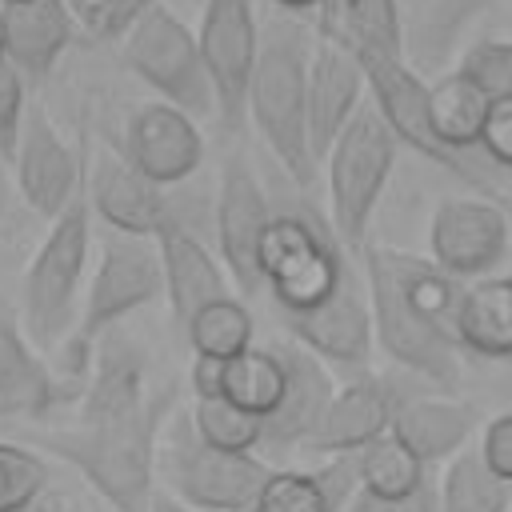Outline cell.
Masks as SVG:
<instances>
[{
    "label": "cell",
    "mask_w": 512,
    "mask_h": 512,
    "mask_svg": "<svg viewBox=\"0 0 512 512\" xmlns=\"http://www.w3.org/2000/svg\"><path fill=\"white\" fill-rule=\"evenodd\" d=\"M276 12H288V16H300V12H320L324 0H268Z\"/></svg>",
    "instance_id": "obj_45"
},
{
    "label": "cell",
    "mask_w": 512,
    "mask_h": 512,
    "mask_svg": "<svg viewBox=\"0 0 512 512\" xmlns=\"http://www.w3.org/2000/svg\"><path fill=\"white\" fill-rule=\"evenodd\" d=\"M480 152L512 176V100H496L488 108V120L480 128Z\"/></svg>",
    "instance_id": "obj_40"
},
{
    "label": "cell",
    "mask_w": 512,
    "mask_h": 512,
    "mask_svg": "<svg viewBox=\"0 0 512 512\" xmlns=\"http://www.w3.org/2000/svg\"><path fill=\"white\" fill-rule=\"evenodd\" d=\"M344 512H440V496H436V484L420 488L416 496H400V500L356 492V496H352V504H348Z\"/></svg>",
    "instance_id": "obj_41"
},
{
    "label": "cell",
    "mask_w": 512,
    "mask_h": 512,
    "mask_svg": "<svg viewBox=\"0 0 512 512\" xmlns=\"http://www.w3.org/2000/svg\"><path fill=\"white\" fill-rule=\"evenodd\" d=\"M416 392H432L428 384H400L392 376H356L344 388H336L316 436L308 440V456L332 460V456H352L364 444L380 440L392 432V420L400 404Z\"/></svg>",
    "instance_id": "obj_14"
},
{
    "label": "cell",
    "mask_w": 512,
    "mask_h": 512,
    "mask_svg": "<svg viewBox=\"0 0 512 512\" xmlns=\"http://www.w3.org/2000/svg\"><path fill=\"white\" fill-rule=\"evenodd\" d=\"M488 4L492 0H420L408 20V64L416 72L440 68L460 48V36Z\"/></svg>",
    "instance_id": "obj_29"
},
{
    "label": "cell",
    "mask_w": 512,
    "mask_h": 512,
    "mask_svg": "<svg viewBox=\"0 0 512 512\" xmlns=\"http://www.w3.org/2000/svg\"><path fill=\"white\" fill-rule=\"evenodd\" d=\"M356 260L368 284L380 352H388V360L412 380L452 396L464 376V352L456 340L464 284L428 256L396 252L372 240Z\"/></svg>",
    "instance_id": "obj_1"
},
{
    "label": "cell",
    "mask_w": 512,
    "mask_h": 512,
    "mask_svg": "<svg viewBox=\"0 0 512 512\" xmlns=\"http://www.w3.org/2000/svg\"><path fill=\"white\" fill-rule=\"evenodd\" d=\"M80 36L92 44H108V40H124L128 28L160 0H64Z\"/></svg>",
    "instance_id": "obj_37"
},
{
    "label": "cell",
    "mask_w": 512,
    "mask_h": 512,
    "mask_svg": "<svg viewBox=\"0 0 512 512\" xmlns=\"http://www.w3.org/2000/svg\"><path fill=\"white\" fill-rule=\"evenodd\" d=\"M156 472L164 488L196 512H248L272 472L256 452H220L192 428L188 408H176L160 432Z\"/></svg>",
    "instance_id": "obj_7"
},
{
    "label": "cell",
    "mask_w": 512,
    "mask_h": 512,
    "mask_svg": "<svg viewBox=\"0 0 512 512\" xmlns=\"http://www.w3.org/2000/svg\"><path fill=\"white\" fill-rule=\"evenodd\" d=\"M272 216H276V204L264 192L260 176L252 172V164L240 152H232L220 168L212 224H216V256L244 296H256L264 288L260 252H264Z\"/></svg>",
    "instance_id": "obj_12"
},
{
    "label": "cell",
    "mask_w": 512,
    "mask_h": 512,
    "mask_svg": "<svg viewBox=\"0 0 512 512\" xmlns=\"http://www.w3.org/2000/svg\"><path fill=\"white\" fill-rule=\"evenodd\" d=\"M320 40L340 44L356 60L408 56V28L400 20V0H324Z\"/></svg>",
    "instance_id": "obj_26"
},
{
    "label": "cell",
    "mask_w": 512,
    "mask_h": 512,
    "mask_svg": "<svg viewBox=\"0 0 512 512\" xmlns=\"http://www.w3.org/2000/svg\"><path fill=\"white\" fill-rule=\"evenodd\" d=\"M364 92H368V76L360 60L332 40H316L312 64H308V140L320 168L332 144L340 140V132L368 104Z\"/></svg>",
    "instance_id": "obj_20"
},
{
    "label": "cell",
    "mask_w": 512,
    "mask_h": 512,
    "mask_svg": "<svg viewBox=\"0 0 512 512\" xmlns=\"http://www.w3.org/2000/svg\"><path fill=\"white\" fill-rule=\"evenodd\" d=\"M0 60H4V12H0Z\"/></svg>",
    "instance_id": "obj_48"
},
{
    "label": "cell",
    "mask_w": 512,
    "mask_h": 512,
    "mask_svg": "<svg viewBox=\"0 0 512 512\" xmlns=\"http://www.w3.org/2000/svg\"><path fill=\"white\" fill-rule=\"evenodd\" d=\"M360 68L368 76L372 104L380 108V116L388 120V128L396 132L400 144H408L424 160H432L444 172H452L456 180H464L476 196L496 200L500 208L512 212L508 172H500L492 160H464L440 144V136L432 128V112H428V84L408 64V56H372V60H360Z\"/></svg>",
    "instance_id": "obj_9"
},
{
    "label": "cell",
    "mask_w": 512,
    "mask_h": 512,
    "mask_svg": "<svg viewBox=\"0 0 512 512\" xmlns=\"http://www.w3.org/2000/svg\"><path fill=\"white\" fill-rule=\"evenodd\" d=\"M24 120H28V80L16 72V64L0 60V152L8 156V164L16 156Z\"/></svg>",
    "instance_id": "obj_38"
},
{
    "label": "cell",
    "mask_w": 512,
    "mask_h": 512,
    "mask_svg": "<svg viewBox=\"0 0 512 512\" xmlns=\"http://www.w3.org/2000/svg\"><path fill=\"white\" fill-rule=\"evenodd\" d=\"M476 452L484 460V468L492 476H500L504 484H512V408L508 412H496L480 424V440H476Z\"/></svg>",
    "instance_id": "obj_39"
},
{
    "label": "cell",
    "mask_w": 512,
    "mask_h": 512,
    "mask_svg": "<svg viewBox=\"0 0 512 512\" xmlns=\"http://www.w3.org/2000/svg\"><path fill=\"white\" fill-rule=\"evenodd\" d=\"M148 512H196V508H188L184 500H176V496H172L168 488H156V496H152Z\"/></svg>",
    "instance_id": "obj_44"
},
{
    "label": "cell",
    "mask_w": 512,
    "mask_h": 512,
    "mask_svg": "<svg viewBox=\"0 0 512 512\" xmlns=\"http://www.w3.org/2000/svg\"><path fill=\"white\" fill-rule=\"evenodd\" d=\"M460 352L484 364L512 360V276H484L464 284L456 312Z\"/></svg>",
    "instance_id": "obj_27"
},
{
    "label": "cell",
    "mask_w": 512,
    "mask_h": 512,
    "mask_svg": "<svg viewBox=\"0 0 512 512\" xmlns=\"http://www.w3.org/2000/svg\"><path fill=\"white\" fill-rule=\"evenodd\" d=\"M8 196H12V188H8V156L0 152V216L8 208Z\"/></svg>",
    "instance_id": "obj_47"
},
{
    "label": "cell",
    "mask_w": 512,
    "mask_h": 512,
    "mask_svg": "<svg viewBox=\"0 0 512 512\" xmlns=\"http://www.w3.org/2000/svg\"><path fill=\"white\" fill-rule=\"evenodd\" d=\"M156 248H160V264H164V296H168V308H172V320L180 332L192 324L196 312L232 296L228 268L208 252V244L192 232V224L184 216L172 220L156 236Z\"/></svg>",
    "instance_id": "obj_21"
},
{
    "label": "cell",
    "mask_w": 512,
    "mask_h": 512,
    "mask_svg": "<svg viewBox=\"0 0 512 512\" xmlns=\"http://www.w3.org/2000/svg\"><path fill=\"white\" fill-rule=\"evenodd\" d=\"M352 268V252L340 244L324 212H316L308 200L276 208L260 252V280L272 292L276 316L320 308L328 296H336Z\"/></svg>",
    "instance_id": "obj_4"
},
{
    "label": "cell",
    "mask_w": 512,
    "mask_h": 512,
    "mask_svg": "<svg viewBox=\"0 0 512 512\" xmlns=\"http://www.w3.org/2000/svg\"><path fill=\"white\" fill-rule=\"evenodd\" d=\"M508 276H512V272H508Z\"/></svg>",
    "instance_id": "obj_50"
},
{
    "label": "cell",
    "mask_w": 512,
    "mask_h": 512,
    "mask_svg": "<svg viewBox=\"0 0 512 512\" xmlns=\"http://www.w3.org/2000/svg\"><path fill=\"white\" fill-rule=\"evenodd\" d=\"M88 204H92V212L112 232L144 236V240H156L172 220H180L172 196L160 184H152L148 176H140L112 148L96 152V160H92V172H88Z\"/></svg>",
    "instance_id": "obj_18"
},
{
    "label": "cell",
    "mask_w": 512,
    "mask_h": 512,
    "mask_svg": "<svg viewBox=\"0 0 512 512\" xmlns=\"http://www.w3.org/2000/svg\"><path fill=\"white\" fill-rule=\"evenodd\" d=\"M456 72L476 84L492 104L512 100V40H476L460 52Z\"/></svg>",
    "instance_id": "obj_36"
},
{
    "label": "cell",
    "mask_w": 512,
    "mask_h": 512,
    "mask_svg": "<svg viewBox=\"0 0 512 512\" xmlns=\"http://www.w3.org/2000/svg\"><path fill=\"white\" fill-rule=\"evenodd\" d=\"M356 492V460L332 456L316 468H272L248 512H344Z\"/></svg>",
    "instance_id": "obj_25"
},
{
    "label": "cell",
    "mask_w": 512,
    "mask_h": 512,
    "mask_svg": "<svg viewBox=\"0 0 512 512\" xmlns=\"http://www.w3.org/2000/svg\"><path fill=\"white\" fill-rule=\"evenodd\" d=\"M124 64L164 96V104L188 112L192 120L216 112V88L204 68L196 32L160 0L152 4L120 44Z\"/></svg>",
    "instance_id": "obj_10"
},
{
    "label": "cell",
    "mask_w": 512,
    "mask_h": 512,
    "mask_svg": "<svg viewBox=\"0 0 512 512\" xmlns=\"http://www.w3.org/2000/svg\"><path fill=\"white\" fill-rule=\"evenodd\" d=\"M0 4H16V0H0Z\"/></svg>",
    "instance_id": "obj_49"
},
{
    "label": "cell",
    "mask_w": 512,
    "mask_h": 512,
    "mask_svg": "<svg viewBox=\"0 0 512 512\" xmlns=\"http://www.w3.org/2000/svg\"><path fill=\"white\" fill-rule=\"evenodd\" d=\"M188 416H192L196 436L204 444L220 448V452H256V448H264V416L244 412L228 396L192 400Z\"/></svg>",
    "instance_id": "obj_34"
},
{
    "label": "cell",
    "mask_w": 512,
    "mask_h": 512,
    "mask_svg": "<svg viewBox=\"0 0 512 512\" xmlns=\"http://www.w3.org/2000/svg\"><path fill=\"white\" fill-rule=\"evenodd\" d=\"M224 396L232 404H240L252 416H272V408L284 396V360L276 352V344L260 348H244L240 356L224 360Z\"/></svg>",
    "instance_id": "obj_31"
},
{
    "label": "cell",
    "mask_w": 512,
    "mask_h": 512,
    "mask_svg": "<svg viewBox=\"0 0 512 512\" xmlns=\"http://www.w3.org/2000/svg\"><path fill=\"white\" fill-rule=\"evenodd\" d=\"M492 100L468 84L456 68L444 72L436 84H428V112H432V128L440 136V144L464 160H488L480 152V128L488 120Z\"/></svg>",
    "instance_id": "obj_28"
},
{
    "label": "cell",
    "mask_w": 512,
    "mask_h": 512,
    "mask_svg": "<svg viewBox=\"0 0 512 512\" xmlns=\"http://www.w3.org/2000/svg\"><path fill=\"white\" fill-rule=\"evenodd\" d=\"M188 384H192V400L224 396V360H212V356H192Z\"/></svg>",
    "instance_id": "obj_42"
},
{
    "label": "cell",
    "mask_w": 512,
    "mask_h": 512,
    "mask_svg": "<svg viewBox=\"0 0 512 512\" xmlns=\"http://www.w3.org/2000/svg\"><path fill=\"white\" fill-rule=\"evenodd\" d=\"M160 296H164V264H160L156 240L124 236V232L108 228V236L100 244L96 272L88 280L80 324L64 344L68 380L80 388L84 376H88V364H92V352H96L100 336H108L112 328H120L124 316H132L136 308H148Z\"/></svg>",
    "instance_id": "obj_6"
},
{
    "label": "cell",
    "mask_w": 512,
    "mask_h": 512,
    "mask_svg": "<svg viewBox=\"0 0 512 512\" xmlns=\"http://www.w3.org/2000/svg\"><path fill=\"white\" fill-rule=\"evenodd\" d=\"M252 332H256V324H252L248 304L236 296H224V300H216L192 316V324L184 328V340H188L192 356L232 360L244 348H252Z\"/></svg>",
    "instance_id": "obj_33"
},
{
    "label": "cell",
    "mask_w": 512,
    "mask_h": 512,
    "mask_svg": "<svg viewBox=\"0 0 512 512\" xmlns=\"http://www.w3.org/2000/svg\"><path fill=\"white\" fill-rule=\"evenodd\" d=\"M120 156L148 176L160 188H176L184 184L200 160H204V136L196 128V120L164 100L140 104L132 108L128 124H124V148Z\"/></svg>",
    "instance_id": "obj_17"
},
{
    "label": "cell",
    "mask_w": 512,
    "mask_h": 512,
    "mask_svg": "<svg viewBox=\"0 0 512 512\" xmlns=\"http://www.w3.org/2000/svg\"><path fill=\"white\" fill-rule=\"evenodd\" d=\"M88 248H92V204L88 192L60 212L40 248L32 252L24 280H20V324L40 352H56L76 332L80 284L88 276Z\"/></svg>",
    "instance_id": "obj_5"
},
{
    "label": "cell",
    "mask_w": 512,
    "mask_h": 512,
    "mask_svg": "<svg viewBox=\"0 0 512 512\" xmlns=\"http://www.w3.org/2000/svg\"><path fill=\"white\" fill-rule=\"evenodd\" d=\"M24 512H84V504L72 496V492H60V488H52L48 496H40L32 508H24Z\"/></svg>",
    "instance_id": "obj_43"
},
{
    "label": "cell",
    "mask_w": 512,
    "mask_h": 512,
    "mask_svg": "<svg viewBox=\"0 0 512 512\" xmlns=\"http://www.w3.org/2000/svg\"><path fill=\"white\" fill-rule=\"evenodd\" d=\"M52 492L48 460L16 440H0V512H24Z\"/></svg>",
    "instance_id": "obj_35"
},
{
    "label": "cell",
    "mask_w": 512,
    "mask_h": 512,
    "mask_svg": "<svg viewBox=\"0 0 512 512\" xmlns=\"http://www.w3.org/2000/svg\"><path fill=\"white\" fill-rule=\"evenodd\" d=\"M284 328L300 348H308L316 360L328 368H364L372 348H376V324H372V304H368V284L352 268L348 280L328 296L320 308L280 316Z\"/></svg>",
    "instance_id": "obj_15"
},
{
    "label": "cell",
    "mask_w": 512,
    "mask_h": 512,
    "mask_svg": "<svg viewBox=\"0 0 512 512\" xmlns=\"http://www.w3.org/2000/svg\"><path fill=\"white\" fill-rule=\"evenodd\" d=\"M312 48L304 24L288 12L268 16L260 36V60L248 84V120L260 128L268 152L280 160L292 188L304 196L316 188L320 164L308 140V64Z\"/></svg>",
    "instance_id": "obj_3"
},
{
    "label": "cell",
    "mask_w": 512,
    "mask_h": 512,
    "mask_svg": "<svg viewBox=\"0 0 512 512\" xmlns=\"http://www.w3.org/2000/svg\"><path fill=\"white\" fill-rule=\"evenodd\" d=\"M260 36L252 0H204L196 40L216 88V116L228 136H236L248 120V84L260 60Z\"/></svg>",
    "instance_id": "obj_11"
},
{
    "label": "cell",
    "mask_w": 512,
    "mask_h": 512,
    "mask_svg": "<svg viewBox=\"0 0 512 512\" xmlns=\"http://www.w3.org/2000/svg\"><path fill=\"white\" fill-rule=\"evenodd\" d=\"M480 432L476 404L452 400L448 392H416L400 404L392 420V436L420 460V464H448L468 448V440Z\"/></svg>",
    "instance_id": "obj_24"
},
{
    "label": "cell",
    "mask_w": 512,
    "mask_h": 512,
    "mask_svg": "<svg viewBox=\"0 0 512 512\" xmlns=\"http://www.w3.org/2000/svg\"><path fill=\"white\" fill-rule=\"evenodd\" d=\"M492 388H496L504 400H512V360H508V364H500V372L492 376Z\"/></svg>",
    "instance_id": "obj_46"
},
{
    "label": "cell",
    "mask_w": 512,
    "mask_h": 512,
    "mask_svg": "<svg viewBox=\"0 0 512 512\" xmlns=\"http://www.w3.org/2000/svg\"><path fill=\"white\" fill-rule=\"evenodd\" d=\"M436 496L440 512H512V484L492 476L476 448H464L448 460Z\"/></svg>",
    "instance_id": "obj_32"
},
{
    "label": "cell",
    "mask_w": 512,
    "mask_h": 512,
    "mask_svg": "<svg viewBox=\"0 0 512 512\" xmlns=\"http://www.w3.org/2000/svg\"><path fill=\"white\" fill-rule=\"evenodd\" d=\"M512 212L484 196L440 200L428 224V260L460 284L484 280L500 268L512 240Z\"/></svg>",
    "instance_id": "obj_13"
},
{
    "label": "cell",
    "mask_w": 512,
    "mask_h": 512,
    "mask_svg": "<svg viewBox=\"0 0 512 512\" xmlns=\"http://www.w3.org/2000/svg\"><path fill=\"white\" fill-rule=\"evenodd\" d=\"M276 352L284 360V396L264 420V448L272 456H288L308 448L336 396V384H332V368L296 340H280Z\"/></svg>",
    "instance_id": "obj_19"
},
{
    "label": "cell",
    "mask_w": 512,
    "mask_h": 512,
    "mask_svg": "<svg viewBox=\"0 0 512 512\" xmlns=\"http://www.w3.org/2000/svg\"><path fill=\"white\" fill-rule=\"evenodd\" d=\"M12 168L20 200L48 224L84 196V160H76L68 140L40 108H28Z\"/></svg>",
    "instance_id": "obj_16"
},
{
    "label": "cell",
    "mask_w": 512,
    "mask_h": 512,
    "mask_svg": "<svg viewBox=\"0 0 512 512\" xmlns=\"http://www.w3.org/2000/svg\"><path fill=\"white\" fill-rule=\"evenodd\" d=\"M396 132L388 128V120L380 116V108L368 100L352 124L340 132V140L332 144L328 160H324V176H328V220L340 236V244L360 256L368 244V224L372 212L380 204V192L392 176L396 164Z\"/></svg>",
    "instance_id": "obj_8"
},
{
    "label": "cell",
    "mask_w": 512,
    "mask_h": 512,
    "mask_svg": "<svg viewBox=\"0 0 512 512\" xmlns=\"http://www.w3.org/2000/svg\"><path fill=\"white\" fill-rule=\"evenodd\" d=\"M356 460V476H360V492L368 496H388V500H400V496H416L420 488H428V464H420L392 432L364 444L360 452H352Z\"/></svg>",
    "instance_id": "obj_30"
},
{
    "label": "cell",
    "mask_w": 512,
    "mask_h": 512,
    "mask_svg": "<svg viewBox=\"0 0 512 512\" xmlns=\"http://www.w3.org/2000/svg\"><path fill=\"white\" fill-rule=\"evenodd\" d=\"M176 408V388H164L132 412L76 420L72 428H48L36 432L32 444L72 464L112 512H148L160 488V432Z\"/></svg>",
    "instance_id": "obj_2"
},
{
    "label": "cell",
    "mask_w": 512,
    "mask_h": 512,
    "mask_svg": "<svg viewBox=\"0 0 512 512\" xmlns=\"http://www.w3.org/2000/svg\"><path fill=\"white\" fill-rule=\"evenodd\" d=\"M0 12H4V60L16 64V72L28 84L48 80L60 56L80 36L64 0H16V4H0Z\"/></svg>",
    "instance_id": "obj_22"
},
{
    "label": "cell",
    "mask_w": 512,
    "mask_h": 512,
    "mask_svg": "<svg viewBox=\"0 0 512 512\" xmlns=\"http://www.w3.org/2000/svg\"><path fill=\"white\" fill-rule=\"evenodd\" d=\"M68 396H80L72 380H60L40 348L0 308V416H48Z\"/></svg>",
    "instance_id": "obj_23"
}]
</instances>
